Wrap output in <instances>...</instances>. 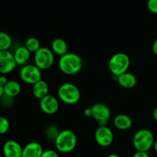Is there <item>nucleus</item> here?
<instances>
[{"label": "nucleus", "mask_w": 157, "mask_h": 157, "mask_svg": "<svg viewBox=\"0 0 157 157\" xmlns=\"http://www.w3.org/2000/svg\"><path fill=\"white\" fill-rule=\"evenodd\" d=\"M35 64L41 70H47L54 64L55 56L51 49L46 47H41L34 55Z\"/></svg>", "instance_id": "6"}, {"label": "nucleus", "mask_w": 157, "mask_h": 157, "mask_svg": "<svg viewBox=\"0 0 157 157\" xmlns=\"http://www.w3.org/2000/svg\"><path fill=\"white\" fill-rule=\"evenodd\" d=\"M8 79L5 75H2V76L0 77V86H3L4 87L6 84L8 83Z\"/></svg>", "instance_id": "27"}, {"label": "nucleus", "mask_w": 157, "mask_h": 157, "mask_svg": "<svg viewBox=\"0 0 157 157\" xmlns=\"http://www.w3.org/2000/svg\"><path fill=\"white\" fill-rule=\"evenodd\" d=\"M19 75L21 81L26 84H32V85L42 80L41 69L38 68L35 64L25 65L24 67H21Z\"/></svg>", "instance_id": "7"}, {"label": "nucleus", "mask_w": 157, "mask_h": 157, "mask_svg": "<svg viewBox=\"0 0 157 157\" xmlns=\"http://www.w3.org/2000/svg\"><path fill=\"white\" fill-rule=\"evenodd\" d=\"M92 117L99 123L100 126H107L111 116V111L106 104L102 103L94 104L91 107Z\"/></svg>", "instance_id": "8"}, {"label": "nucleus", "mask_w": 157, "mask_h": 157, "mask_svg": "<svg viewBox=\"0 0 157 157\" xmlns=\"http://www.w3.org/2000/svg\"><path fill=\"white\" fill-rule=\"evenodd\" d=\"M84 114L85 117H92V111H91V108H86L84 111Z\"/></svg>", "instance_id": "28"}, {"label": "nucleus", "mask_w": 157, "mask_h": 157, "mask_svg": "<svg viewBox=\"0 0 157 157\" xmlns=\"http://www.w3.org/2000/svg\"><path fill=\"white\" fill-rule=\"evenodd\" d=\"M155 140L153 133L147 129L138 130L133 138V145L136 151L148 152L153 147Z\"/></svg>", "instance_id": "4"}, {"label": "nucleus", "mask_w": 157, "mask_h": 157, "mask_svg": "<svg viewBox=\"0 0 157 157\" xmlns=\"http://www.w3.org/2000/svg\"><path fill=\"white\" fill-rule=\"evenodd\" d=\"M147 7L150 12L157 14V0H148Z\"/></svg>", "instance_id": "24"}, {"label": "nucleus", "mask_w": 157, "mask_h": 157, "mask_svg": "<svg viewBox=\"0 0 157 157\" xmlns=\"http://www.w3.org/2000/svg\"><path fill=\"white\" fill-rule=\"evenodd\" d=\"M40 108L46 114H54L59 109V103L55 97L48 94L40 100Z\"/></svg>", "instance_id": "11"}, {"label": "nucleus", "mask_w": 157, "mask_h": 157, "mask_svg": "<svg viewBox=\"0 0 157 157\" xmlns=\"http://www.w3.org/2000/svg\"><path fill=\"white\" fill-rule=\"evenodd\" d=\"M107 157H121V156L117 154H115V153H112V154L108 155Z\"/></svg>", "instance_id": "32"}, {"label": "nucleus", "mask_w": 157, "mask_h": 157, "mask_svg": "<svg viewBox=\"0 0 157 157\" xmlns=\"http://www.w3.org/2000/svg\"><path fill=\"white\" fill-rule=\"evenodd\" d=\"M152 49H153V52L154 53L155 55L157 56V38L153 42V46H152Z\"/></svg>", "instance_id": "29"}, {"label": "nucleus", "mask_w": 157, "mask_h": 157, "mask_svg": "<svg viewBox=\"0 0 157 157\" xmlns=\"http://www.w3.org/2000/svg\"><path fill=\"white\" fill-rule=\"evenodd\" d=\"M49 87L47 82L43 80H41L32 87V94L34 97L37 99H42L43 98L48 95Z\"/></svg>", "instance_id": "16"}, {"label": "nucleus", "mask_w": 157, "mask_h": 157, "mask_svg": "<svg viewBox=\"0 0 157 157\" xmlns=\"http://www.w3.org/2000/svg\"><path fill=\"white\" fill-rule=\"evenodd\" d=\"M43 147L38 142H30L23 147L21 157H41L44 153Z\"/></svg>", "instance_id": "13"}, {"label": "nucleus", "mask_w": 157, "mask_h": 157, "mask_svg": "<svg viewBox=\"0 0 157 157\" xmlns=\"http://www.w3.org/2000/svg\"><path fill=\"white\" fill-rule=\"evenodd\" d=\"M58 96L63 103L73 105L81 99V92L78 87L74 84L64 83L58 88Z\"/></svg>", "instance_id": "3"}, {"label": "nucleus", "mask_w": 157, "mask_h": 157, "mask_svg": "<svg viewBox=\"0 0 157 157\" xmlns=\"http://www.w3.org/2000/svg\"><path fill=\"white\" fill-rule=\"evenodd\" d=\"M58 151L67 153L73 151L77 145V136L70 130H61L55 141Z\"/></svg>", "instance_id": "2"}, {"label": "nucleus", "mask_w": 157, "mask_h": 157, "mask_svg": "<svg viewBox=\"0 0 157 157\" xmlns=\"http://www.w3.org/2000/svg\"><path fill=\"white\" fill-rule=\"evenodd\" d=\"M52 51L54 54L61 57L67 53V44L62 38H55L52 43Z\"/></svg>", "instance_id": "18"}, {"label": "nucleus", "mask_w": 157, "mask_h": 157, "mask_svg": "<svg viewBox=\"0 0 157 157\" xmlns=\"http://www.w3.org/2000/svg\"><path fill=\"white\" fill-rule=\"evenodd\" d=\"M94 139L101 147H109L113 141V131L107 126H100L94 133Z\"/></svg>", "instance_id": "9"}, {"label": "nucleus", "mask_w": 157, "mask_h": 157, "mask_svg": "<svg viewBox=\"0 0 157 157\" xmlns=\"http://www.w3.org/2000/svg\"><path fill=\"white\" fill-rule=\"evenodd\" d=\"M2 151L5 157H21L23 148L17 141L10 140L4 144Z\"/></svg>", "instance_id": "12"}, {"label": "nucleus", "mask_w": 157, "mask_h": 157, "mask_svg": "<svg viewBox=\"0 0 157 157\" xmlns=\"http://www.w3.org/2000/svg\"><path fill=\"white\" fill-rule=\"evenodd\" d=\"M130 64V60L128 55L123 52L114 54L110 58L108 63L110 71L114 76H120L128 71Z\"/></svg>", "instance_id": "5"}, {"label": "nucleus", "mask_w": 157, "mask_h": 157, "mask_svg": "<svg viewBox=\"0 0 157 157\" xmlns=\"http://www.w3.org/2000/svg\"><path fill=\"white\" fill-rule=\"evenodd\" d=\"M12 45V38L6 32L0 33V51H9Z\"/></svg>", "instance_id": "20"}, {"label": "nucleus", "mask_w": 157, "mask_h": 157, "mask_svg": "<svg viewBox=\"0 0 157 157\" xmlns=\"http://www.w3.org/2000/svg\"><path fill=\"white\" fill-rule=\"evenodd\" d=\"M113 125L120 130H127L132 127L133 121L127 115L118 114L113 119Z\"/></svg>", "instance_id": "15"}, {"label": "nucleus", "mask_w": 157, "mask_h": 157, "mask_svg": "<svg viewBox=\"0 0 157 157\" xmlns=\"http://www.w3.org/2000/svg\"><path fill=\"white\" fill-rule=\"evenodd\" d=\"M83 66L82 59L75 53L67 52L60 57L58 61V67L63 74L67 75H74L81 70Z\"/></svg>", "instance_id": "1"}, {"label": "nucleus", "mask_w": 157, "mask_h": 157, "mask_svg": "<svg viewBox=\"0 0 157 157\" xmlns=\"http://www.w3.org/2000/svg\"><path fill=\"white\" fill-rule=\"evenodd\" d=\"M21 90V87L19 83L16 81H9L4 86V94L13 98L19 94Z\"/></svg>", "instance_id": "19"}, {"label": "nucleus", "mask_w": 157, "mask_h": 157, "mask_svg": "<svg viewBox=\"0 0 157 157\" xmlns=\"http://www.w3.org/2000/svg\"><path fill=\"white\" fill-rule=\"evenodd\" d=\"M153 119L155 120V121L157 123V107L153 110Z\"/></svg>", "instance_id": "30"}, {"label": "nucleus", "mask_w": 157, "mask_h": 157, "mask_svg": "<svg viewBox=\"0 0 157 157\" xmlns=\"http://www.w3.org/2000/svg\"><path fill=\"white\" fill-rule=\"evenodd\" d=\"M117 82L121 87L130 89L133 88L136 85L137 79L133 74L127 71L117 77Z\"/></svg>", "instance_id": "14"}, {"label": "nucleus", "mask_w": 157, "mask_h": 157, "mask_svg": "<svg viewBox=\"0 0 157 157\" xmlns=\"http://www.w3.org/2000/svg\"><path fill=\"white\" fill-rule=\"evenodd\" d=\"M9 128H10V124L7 118L5 117H0V133L5 134L9 131Z\"/></svg>", "instance_id": "23"}, {"label": "nucleus", "mask_w": 157, "mask_h": 157, "mask_svg": "<svg viewBox=\"0 0 157 157\" xmlns=\"http://www.w3.org/2000/svg\"><path fill=\"white\" fill-rule=\"evenodd\" d=\"M153 149H154L155 152L157 153V140H155L154 144H153Z\"/></svg>", "instance_id": "31"}, {"label": "nucleus", "mask_w": 157, "mask_h": 157, "mask_svg": "<svg viewBox=\"0 0 157 157\" xmlns=\"http://www.w3.org/2000/svg\"><path fill=\"white\" fill-rule=\"evenodd\" d=\"M60 132L61 131L58 130V128L56 126L50 125L46 128L45 136L48 139L55 142L56 138L58 137V134L60 133Z\"/></svg>", "instance_id": "22"}, {"label": "nucleus", "mask_w": 157, "mask_h": 157, "mask_svg": "<svg viewBox=\"0 0 157 157\" xmlns=\"http://www.w3.org/2000/svg\"><path fill=\"white\" fill-rule=\"evenodd\" d=\"M133 157H150L148 153L144 151H136Z\"/></svg>", "instance_id": "26"}, {"label": "nucleus", "mask_w": 157, "mask_h": 157, "mask_svg": "<svg viewBox=\"0 0 157 157\" xmlns=\"http://www.w3.org/2000/svg\"><path fill=\"white\" fill-rule=\"evenodd\" d=\"M41 157H59L58 153L53 150H44Z\"/></svg>", "instance_id": "25"}, {"label": "nucleus", "mask_w": 157, "mask_h": 157, "mask_svg": "<svg viewBox=\"0 0 157 157\" xmlns=\"http://www.w3.org/2000/svg\"><path fill=\"white\" fill-rule=\"evenodd\" d=\"M25 46L27 48V49L29 52H34V53H35L37 51H38L41 48L39 41L36 38H35V37H30V38H28L26 40Z\"/></svg>", "instance_id": "21"}, {"label": "nucleus", "mask_w": 157, "mask_h": 157, "mask_svg": "<svg viewBox=\"0 0 157 157\" xmlns=\"http://www.w3.org/2000/svg\"><path fill=\"white\" fill-rule=\"evenodd\" d=\"M31 52L27 49L25 46H19L15 49L14 52V58L18 65L25 64L30 58Z\"/></svg>", "instance_id": "17"}, {"label": "nucleus", "mask_w": 157, "mask_h": 157, "mask_svg": "<svg viewBox=\"0 0 157 157\" xmlns=\"http://www.w3.org/2000/svg\"><path fill=\"white\" fill-rule=\"evenodd\" d=\"M18 65L13 54L9 51H0V73L5 75L15 70Z\"/></svg>", "instance_id": "10"}]
</instances>
